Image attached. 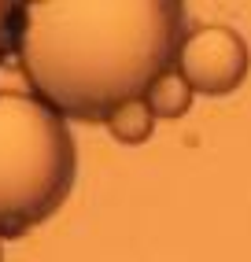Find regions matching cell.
I'll use <instances>...</instances> for the list:
<instances>
[{
	"label": "cell",
	"instance_id": "6da1fadb",
	"mask_svg": "<svg viewBox=\"0 0 251 262\" xmlns=\"http://www.w3.org/2000/svg\"><path fill=\"white\" fill-rule=\"evenodd\" d=\"M181 41L177 0H33L23 4L19 59L56 115L107 122L115 107L144 100L177 63Z\"/></svg>",
	"mask_w": 251,
	"mask_h": 262
},
{
	"label": "cell",
	"instance_id": "7a4b0ae2",
	"mask_svg": "<svg viewBox=\"0 0 251 262\" xmlns=\"http://www.w3.org/2000/svg\"><path fill=\"white\" fill-rule=\"evenodd\" d=\"M78 178L67 118L37 96L0 93V236H19L59 211Z\"/></svg>",
	"mask_w": 251,
	"mask_h": 262
},
{
	"label": "cell",
	"instance_id": "3957f363",
	"mask_svg": "<svg viewBox=\"0 0 251 262\" xmlns=\"http://www.w3.org/2000/svg\"><path fill=\"white\" fill-rule=\"evenodd\" d=\"M247 45L229 26H200L185 33L177 52V74L189 81L192 93L203 96H225L233 93L247 74Z\"/></svg>",
	"mask_w": 251,
	"mask_h": 262
},
{
	"label": "cell",
	"instance_id": "277c9868",
	"mask_svg": "<svg viewBox=\"0 0 251 262\" xmlns=\"http://www.w3.org/2000/svg\"><path fill=\"white\" fill-rule=\"evenodd\" d=\"M192 89H189V81L177 74V67H170V71H163L152 85H148V93H144V103H148V111L155 118H181L189 107H192Z\"/></svg>",
	"mask_w": 251,
	"mask_h": 262
},
{
	"label": "cell",
	"instance_id": "5b68a950",
	"mask_svg": "<svg viewBox=\"0 0 251 262\" xmlns=\"http://www.w3.org/2000/svg\"><path fill=\"white\" fill-rule=\"evenodd\" d=\"M107 129L122 144H144L155 129V115L148 111L144 100H130V103H122V107H115L107 115Z\"/></svg>",
	"mask_w": 251,
	"mask_h": 262
},
{
	"label": "cell",
	"instance_id": "8992f818",
	"mask_svg": "<svg viewBox=\"0 0 251 262\" xmlns=\"http://www.w3.org/2000/svg\"><path fill=\"white\" fill-rule=\"evenodd\" d=\"M19 30H23V4L0 0V59L19 48Z\"/></svg>",
	"mask_w": 251,
	"mask_h": 262
}]
</instances>
